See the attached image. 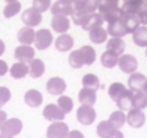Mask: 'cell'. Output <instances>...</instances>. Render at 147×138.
I'll list each match as a JSON object with an SVG mask.
<instances>
[{"label": "cell", "instance_id": "cell-51", "mask_svg": "<svg viewBox=\"0 0 147 138\" xmlns=\"http://www.w3.org/2000/svg\"><path fill=\"white\" fill-rule=\"evenodd\" d=\"M5 2H6V3H9V2H15V0H5Z\"/></svg>", "mask_w": 147, "mask_h": 138}, {"label": "cell", "instance_id": "cell-6", "mask_svg": "<svg viewBox=\"0 0 147 138\" xmlns=\"http://www.w3.org/2000/svg\"><path fill=\"white\" fill-rule=\"evenodd\" d=\"M22 131V122L18 118H12V119H6V122L2 125L0 132L2 134H7L10 137H15Z\"/></svg>", "mask_w": 147, "mask_h": 138}, {"label": "cell", "instance_id": "cell-34", "mask_svg": "<svg viewBox=\"0 0 147 138\" xmlns=\"http://www.w3.org/2000/svg\"><path fill=\"white\" fill-rule=\"evenodd\" d=\"M131 102H132V91L128 88V91H127L124 96H121L115 103L118 104V107H119L121 110H128V109L132 107V106H131Z\"/></svg>", "mask_w": 147, "mask_h": 138}, {"label": "cell", "instance_id": "cell-37", "mask_svg": "<svg viewBox=\"0 0 147 138\" xmlns=\"http://www.w3.org/2000/svg\"><path fill=\"white\" fill-rule=\"evenodd\" d=\"M19 10H21V3L18 2V0H15V2H9V3L5 6L3 15H5V18H12V16L18 15Z\"/></svg>", "mask_w": 147, "mask_h": 138}, {"label": "cell", "instance_id": "cell-20", "mask_svg": "<svg viewBox=\"0 0 147 138\" xmlns=\"http://www.w3.org/2000/svg\"><path fill=\"white\" fill-rule=\"evenodd\" d=\"M78 100L81 104H88V106H93L97 100V96H96V91L94 90H90V88H85L82 87V90L78 93Z\"/></svg>", "mask_w": 147, "mask_h": 138}, {"label": "cell", "instance_id": "cell-52", "mask_svg": "<svg viewBox=\"0 0 147 138\" xmlns=\"http://www.w3.org/2000/svg\"><path fill=\"white\" fill-rule=\"evenodd\" d=\"M146 56H147V50H146Z\"/></svg>", "mask_w": 147, "mask_h": 138}, {"label": "cell", "instance_id": "cell-42", "mask_svg": "<svg viewBox=\"0 0 147 138\" xmlns=\"http://www.w3.org/2000/svg\"><path fill=\"white\" fill-rule=\"evenodd\" d=\"M87 3H88V0H74V2H72L74 9H78V10H85Z\"/></svg>", "mask_w": 147, "mask_h": 138}, {"label": "cell", "instance_id": "cell-14", "mask_svg": "<svg viewBox=\"0 0 147 138\" xmlns=\"http://www.w3.org/2000/svg\"><path fill=\"white\" fill-rule=\"evenodd\" d=\"M52 13L53 15H62V16H68L74 12V6L72 3H68V2H62V0H57L56 3L52 5L50 7Z\"/></svg>", "mask_w": 147, "mask_h": 138}, {"label": "cell", "instance_id": "cell-17", "mask_svg": "<svg viewBox=\"0 0 147 138\" xmlns=\"http://www.w3.org/2000/svg\"><path fill=\"white\" fill-rule=\"evenodd\" d=\"M106 50L115 53L116 56H122L124 52H125V43H124V40H122L121 37H113V38H110L107 41Z\"/></svg>", "mask_w": 147, "mask_h": 138}, {"label": "cell", "instance_id": "cell-26", "mask_svg": "<svg viewBox=\"0 0 147 138\" xmlns=\"http://www.w3.org/2000/svg\"><path fill=\"white\" fill-rule=\"evenodd\" d=\"M127 91H128V88L124 84H121V82H113L112 85L109 87V96H110V98H112L113 102H116V100L121 96H124Z\"/></svg>", "mask_w": 147, "mask_h": 138}, {"label": "cell", "instance_id": "cell-44", "mask_svg": "<svg viewBox=\"0 0 147 138\" xmlns=\"http://www.w3.org/2000/svg\"><path fill=\"white\" fill-rule=\"evenodd\" d=\"M66 138H84V134L82 132H80V131H69L68 132V135H66Z\"/></svg>", "mask_w": 147, "mask_h": 138}, {"label": "cell", "instance_id": "cell-16", "mask_svg": "<svg viewBox=\"0 0 147 138\" xmlns=\"http://www.w3.org/2000/svg\"><path fill=\"white\" fill-rule=\"evenodd\" d=\"M44 69H46V66H44V62L41 60V59H32V60H30V65H28V75L31 78H40L41 75L44 73Z\"/></svg>", "mask_w": 147, "mask_h": 138}, {"label": "cell", "instance_id": "cell-11", "mask_svg": "<svg viewBox=\"0 0 147 138\" xmlns=\"http://www.w3.org/2000/svg\"><path fill=\"white\" fill-rule=\"evenodd\" d=\"M147 78L140 72H132L128 78V88L131 91H141Z\"/></svg>", "mask_w": 147, "mask_h": 138}, {"label": "cell", "instance_id": "cell-50", "mask_svg": "<svg viewBox=\"0 0 147 138\" xmlns=\"http://www.w3.org/2000/svg\"><path fill=\"white\" fill-rule=\"evenodd\" d=\"M62 2H68V3H72L74 0H62Z\"/></svg>", "mask_w": 147, "mask_h": 138}, {"label": "cell", "instance_id": "cell-38", "mask_svg": "<svg viewBox=\"0 0 147 138\" xmlns=\"http://www.w3.org/2000/svg\"><path fill=\"white\" fill-rule=\"evenodd\" d=\"M57 106L62 109L65 113H69V112L74 109V102H72V98L68 97V96H60L57 98Z\"/></svg>", "mask_w": 147, "mask_h": 138}, {"label": "cell", "instance_id": "cell-4", "mask_svg": "<svg viewBox=\"0 0 147 138\" xmlns=\"http://www.w3.org/2000/svg\"><path fill=\"white\" fill-rule=\"evenodd\" d=\"M35 47L38 50H46L50 47V44L53 43V35L49 30H38L35 32Z\"/></svg>", "mask_w": 147, "mask_h": 138}, {"label": "cell", "instance_id": "cell-13", "mask_svg": "<svg viewBox=\"0 0 147 138\" xmlns=\"http://www.w3.org/2000/svg\"><path fill=\"white\" fill-rule=\"evenodd\" d=\"M69 19L68 16H62V15H53V19H52V28L53 31L59 32V34H65L68 30H69Z\"/></svg>", "mask_w": 147, "mask_h": 138}, {"label": "cell", "instance_id": "cell-30", "mask_svg": "<svg viewBox=\"0 0 147 138\" xmlns=\"http://www.w3.org/2000/svg\"><path fill=\"white\" fill-rule=\"evenodd\" d=\"M103 15V19L109 24V22H113V21H118V19H122L124 18V12H122L118 6H115V7H112V9H109V10H106L105 13H102Z\"/></svg>", "mask_w": 147, "mask_h": 138}, {"label": "cell", "instance_id": "cell-29", "mask_svg": "<svg viewBox=\"0 0 147 138\" xmlns=\"http://www.w3.org/2000/svg\"><path fill=\"white\" fill-rule=\"evenodd\" d=\"M118 60H119V56H116L112 52H109V50H106L100 57V62L105 68H115L118 65Z\"/></svg>", "mask_w": 147, "mask_h": 138}, {"label": "cell", "instance_id": "cell-2", "mask_svg": "<svg viewBox=\"0 0 147 138\" xmlns=\"http://www.w3.org/2000/svg\"><path fill=\"white\" fill-rule=\"evenodd\" d=\"M41 19H43L41 12H38L34 7H28L22 12V22L27 27H37V25L41 24Z\"/></svg>", "mask_w": 147, "mask_h": 138}, {"label": "cell", "instance_id": "cell-31", "mask_svg": "<svg viewBox=\"0 0 147 138\" xmlns=\"http://www.w3.org/2000/svg\"><path fill=\"white\" fill-rule=\"evenodd\" d=\"M82 85L85 87V88L97 91L100 88V81L94 73H87V75H84V78H82Z\"/></svg>", "mask_w": 147, "mask_h": 138}, {"label": "cell", "instance_id": "cell-45", "mask_svg": "<svg viewBox=\"0 0 147 138\" xmlns=\"http://www.w3.org/2000/svg\"><path fill=\"white\" fill-rule=\"evenodd\" d=\"M107 138H124V134H122L119 129H115V131H113L112 134H110Z\"/></svg>", "mask_w": 147, "mask_h": 138}, {"label": "cell", "instance_id": "cell-48", "mask_svg": "<svg viewBox=\"0 0 147 138\" xmlns=\"http://www.w3.org/2000/svg\"><path fill=\"white\" fill-rule=\"evenodd\" d=\"M0 138H13V137H10L7 134H0Z\"/></svg>", "mask_w": 147, "mask_h": 138}, {"label": "cell", "instance_id": "cell-19", "mask_svg": "<svg viewBox=\"0 0 147 138\" xmlns=\"http://www.w3.org/2000/svg\"><path fill=\"white\" fill-rule=\"evenodd\" d=\"M24 100L30 107H38L43 103V94L38 90H30L24 96Z\"/></svg>", "mask_w": 147, "mask_h": 138}, {"label": "cell", "instance_id": "cell-10", "mask_svg": "<svg viewBox=\"0 0 147 138\" xmlns=\"http://www.w3.org/2000/svg\"><path fill=\"white\" fill-rule=\"evenodd\" d=\"M35 56V50L31 46L27 44H21L15 48V59L18 62H30Z\"/></svg>", "mask_w": 147, "mask_h": 138}, {"label": "cell", "instance_id": "cell-9", "mask_svg": "<svg viewBox=\"0 0 147 138\" xmlns=\"http://www.w3.org/2000/svg\"><path fill=\"white\" fill-rule=\"evenodd\" d=\"M46 88H47L49 94H52V96H60V94H63V91L66 90V82L62 78L55 77V78H50V79L47 81Z\"/></svg>", "mask_w": 147, "mask_h": 138}, {"label": "cell", "instance_id": "cell-22", "mask_svg": "<svg viewBox=\"0 0 147 138\" xmlns=\"http://www.w3.org/2000/svg\"><path fill=\"white\" fill-rule=\"evenodd\" d=\"M10 75L15 79H22L28 75V65L25 62H16V63L10 68Z\"/></svg>", "mask_w": 147, "mask_h": 138}, {"label": "cell", "instance_id": "cell-12", "mask_svg": "<svg viewBox=\"0 0 147 138\" xmlns=\"http://www.w3.org/2000/svg\"><path fill=\"white\" fill-rule=\"evenodd\" d=\"M107 34H110L112 37H124L128 34V30L124 24V19H118L113 22H109L107 25Z\"/></svg>", "mask_w": 147, "mask_h": 138}, {"label": "cell", "instance_id": "cell-35", "mask_svg": "<svg viewBox=\"0 0 147 138\" xmlns=\"http://www.w3.org/2000/svg\"><path fill=\"white\" fill-rule=\"evenodd\" d=\"M71 16H72L74 24H77V25H80V27H82V25L85 24V21L88 19L90 12H87V10H78V9H74V12L71 13Z\"/></svg>", "mask_w": 147, "mask_h": 138}, {"label": "cell", "instance_id": "cell-47", "mask_svg": "<svg viewBox=\"0 0 147 138\" xmlns=\"http://www.w3.org/2000/svg\"><path fill=\"white\" fill-rule=\"evenodd\" d=\"M3 53H5V43L0 40V56H2Z\"/></svg>", "mask_w": 147, "mask_h": 138}, {"label": "cell", "instance_id": "cell-3", "mask_svg": "<svg viewBox=\"0 0 147 138\" xmlns=\"http://www.w3.org/2000/svg\"><path fill=\"white\" fill-rule=\"evenodd\" d=\"M68 132V125L62 120H56L47 128V138H66Z\"/></svg>", "mask_w": 147, "mask_h": 138}, {"label": "cell", "instance_id": "cell-23", "mask_svg": "<svg viewBox=\"0 0 147 138\" xmlns=\"http://www.w3.org/2000/svg\"><path fill=\"white\" fill-rule=\"evenodd\" d=\"M132 40L138 47H147V27H138L132 32Z\"/></svg>", "mask_w": 147, "mask_h": 138}, {"label": "cell", "instance_id": "cell-32", "mask_svg": "<svg viewBox=\"0 0 147 138\" xmlns=\"http://www.w3.org/2000/svg\"><path fill=\"white\" fill-rule=\"evenodd\" d=\"M107 120L112 123L116 129H119L121 127H124V123L127 122V116H125V113L122 110H116V112H113V113L109 116Z\"/></svg>", "mask_w": 147, "mask_h": 138}, {"label": "cell", "instance_id": "cell-5", "mask_svg": "<svg viewBox=\"0 0 147 138\" xmlns=\"http://www.w3.org/2000/svg\"><path fill=\"white\" fill-rule=\"evenodd\" d=\"M118 66L121 68L122 72H125V73H132V72L137 71L138 62H137L136 57L131 56V55H122V56H119Z\"/></svg>", "mask_w": 147, "mask_h": 138}, {"label": "cell", "instance_id": "cell-8", "mask_svg": "<svg viewBox=\"0 0 147 138\" xmlns=\"http://www.w3.org/2000/svg\"><path fill=\"white\" fill-rule=\"evenodd\" d=\"M127 122L128 125H131L132 128H141L144 122H146V115L141 109H134L131 107V110L128 112L127 116Z\"/></svg>", "mask_w": 147, "mask_h": 138}, {"label": "cell", "instance_id": "cell-28", "mask_svg": "<svg viewBox=\"0 0 147 138\" xmlns=\"http://www.w3.org/2000/svg\"><path fill=\"white\" fill-rule=\"evenodd\" d=\"M81 52V56L84 59V65H93L94 60H96V50L91 47V46H82L80 48Z\"/></svg>", "mask_w": 147, "mask_h": 138}, {"label": "cell", "instance_id": "cell-18", "mask_svg": "<svg viewBox=\"0 0 147 138\" xmlns=\"http://www.w3.org/2000/svg\"><path fill=\"white\" fill-rule=\"evenodd\" d=\"M34 40H35V31L32 30V27H24L18 31V41L21 44L31 46Z\"/></svg>", "mask_w": 147, "mask_h": 138}, {"label": "cell", "instance_id": "cell-27", "mask_svg": "<svg viewBox=\"0 0 147 138\" xmlns=\"http://www.w3.org/2000/svg\"><path fill=\"white\" fill-rule=\"evenodd\" d=\"M122 19H124V24H125V27H127V30H128V34H132L134 31L140 27V19H138L137 15L125 13Z\"/></svg>", "mask_w": 147, "mask_h": 138}, {"label": "cell", "instance_id": "cell-21", "mask_svg": "<svg viewBox=\"0 0 147 138\" xmlns=\"http://www.w3.org/2000/svg\"><path fill=\"white\" fill-rule=\"evenodd\" d=\"M88 34H90V40L94 44H102L107 38V30H105L102 25L100 27H96V28H91L88 31Z\"/></svg>", "mask_w": 147, "mask_h": 138}, {"label": "cell", "instance_id": "cell-1", "mask_svg": "<svg viewBox=\"0 0 147 138\" xmlns=\"http://www.w3.org/2000/svg\"><path fill=\"white\" fill-rule=\"evenodd\" d=\"M77 119L82 125H91L96 120V110L93 109V106L81 104L77 110Z\"/></svg>", "mask_w": 147, "mask_h": 138}, {"label": "cell", "instance_id": "cell-43", "mask_svg": "<svg viewBox=\"0 0 147 138\" xmlns=\"http://www.w3.org/2000/svg\"><path fill=\"white\" fill-rule=\"evenodd\" d=\"M7 71H9L7 63H6L5 60L0 59V77H3V75H6V73H7Z\"/></svg>", "mask_w": 147, "mask_h": 138}, {"label": "cell", "instance_id": "cell-33", "mask_svg": "<svg viewBox=\"0 0 147 138\" xmlns=\"http://www.w3.org/2000/svg\"><path fill=\"white\" fill-rule=\"evenodd\" d=\"M115 129L116 128L109 120H103V122H100L99 125H97V135H99L100 138H107Z\"/></svg>", "mask_w": 147, "mask_h": 138}, {"label": "cell", "instance_id": "cell-41", "mask_svg": "<svg viewBox=\"0 0 147 138\" xmlns=\"http://www.w3.org/2000/svg\"><path fill=\"white\" fill-rule=\"evenodd\" d=\"M115 6H116L115 0H99V7L97 9H100V13H105L106 10L112 9Z\"/></svg>", "mask_w": 147, "mask_h": 138}, {"label": "cell", "instance_id": "cell-46", "mask_svg": "<svg viewBox=\"0 0 147 138\" xmlns=\"http://www.w3.org/2000/svg\"><path fill=\"white\" fill-rule=\"evenodd\" d=\"M6 119H7L6 118V113H5L3 110H0V128H2V125L6 122Z\"/></svg>", "mask_w": 147, "mask_h": 138}, {"label": "cell", "instance_id": "cell-49", "mask_svg": "<svg viewBox=\"0 0 147 138\" xmlns=\"http://www.w3.org/2000/svg\"><path fill=\"white\" fill-rule=\"evenodd\" d=\"M141 91L147 94V81H146V84H144V87H143V90H141Z\"/></svg>", "mask_w": 147, "mask_h": 138}, {"label": "cell", "instance_id": "cell-7", "mask_svg": "<svg viewBox=\"0 0 147 138\" xmlns=\"http://www.w3.org/2000/svg\"><path fill=\"white\" fill-rule=\"evenodd\" d=\"M65 112L60 109L57 104H47L43 110V116L47 119V120H52V122H56V120H63L65 119Z\"/></svg>", "mask_w": 147, "mask_h": 138}, {"label": "cell", "instance_id": "cell-24", "mask_svg": "<svg viewBox=\"0 0 147 138\" xmlns=\"http://www.w3.org/2000/svg\"><path fill=\"white\" fill-rule=\"evenodd\" d=\"M103 15L102 13H90V16H88V19L85 21V24L82 25V28L85 30V31H90L91 28H96V27H100V25L103 24Z\"/></svg>", "mask_w": 147, "mask_h": 138}, {"label": "cell", "instance_id": "cell-25", "mask_svg": "<svg viewBox=\"0 0 147 138\" xmlns=\"http://www.w3.org/2000/svg\"><path fill=\"white\" fill-rule=\"evenodd\" d=\"M131 106L134 109H144V107H147V94L143 93V91H132Z\"/></svg>", "mask_w": 147, "mask_h": 138}, {"label": "cell", "instance_id": "cell-36", "mask_svg": "<svg viewBox=\"0 0 147 138\" xmlns=\"http://www.w3.org/2000/svg\"><path fill=\"white\" fill-rule=\"evenodd\" d=\"M68 62H69V65H71L74 69H80V68L84 66V59H82V56H81L80 50H74V52L69 55Z\"/></svg>", "mask_w": 147, "mask_h": 138}, {"label": "cell", "instance_id": "cell-15", "mask_svg": "<svg viewBox=\"0 0 147 138\" xmlns=\"http://www.w3.org/2000/svg\"><path fill=\"white\" fill-rule=\"evenodd\" d=\"M55 47H56V50H59V52H69V50L74 47V38L66 32L60 34L55 41Z\"/></svg>", "mask_w": 147, "mask_h": 138}, {"label": "cell", "instance_id": "cell-40", "mask_svg": "<svg viewBox=\"0 0 147 138\" xmlns=\"http://www.w3.org/2000/svg\"><path fill=\"white\" fill-rule=\"evenodd\" d=\"M12 94H10V90L6 88V87H0V107L5 106L9 100H10Z\"/></svg>", "mask_w": 147, "mask_h": 138}, {"label": "cell", "instance_id": "cell-39", "mask_svg": "<svg viewBox=\"0 0 147 138\" xmlns=\"http://www.w3.org/2000/svg\"><path fill=\"white\" fill-rule=\"evenodd\" d=\"M32 7L43 13L52 7V0H32Z\"/></svg>", "mask_w": 147, "mask_h": 138}]
</instances>
